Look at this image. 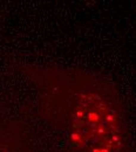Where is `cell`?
Instances as JSON below:
<instances>
[{
    "instance_id": "6da1fadb",
    "label": "cell",
    "mask_w": 136,
    "mask_h": 152,
    "mask_svg": "<svg viewBox=\"0 0 136 152\" xmlns=\"http://www.w3.org/2000/svg\"><path fill=\"white\" fill-rule=\"evenodd\" d=\"M71 134L74 144L86 152H117L121 146L116 111L96 94L83 95L78 101Z\"/></svg>"
}]
</instances>
